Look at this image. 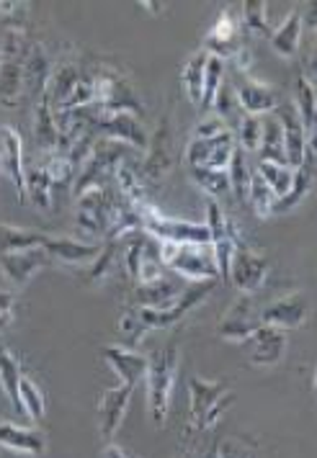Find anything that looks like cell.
I'll list each match as a JSON object with an SVG mask.
<instances>
[{
	"label": "cell",
	"instance_id": "cell-40",
	"mask_svg": "<svg viewBox=\"0 0 317 458\" xmlns=\"http://www.w3.org/2000/svg\"><path fill=\"white\" fill-rule=\"evenodd\" d=\"M295 108L304 124V131L310 129V124L315 122L317 116V90L310 78H299L296 81V93H295Z\"/></svg>",
	"mask_w": 317,
	"mask_h": 458
},
{
	"label": "cell",
	"instance_id": "cell-6",
	"mask_svg": "<svg viewBox=\"0 0 317 458\" xmlns=\"http://www.w3.org/2000/svg\"><path fill=\"white\" fill-rule=\"evenodd\" d=\"M142 211V229L158 242H178V245H211V232L207 225L173 219L158 211L155 204L140 207Z\"/></svg>",
	"mask_w": 317,
	"mask_h": 458
},
{
	"label": "cell",
	"instance_id": "cell-28",
	"mask_svg": "<svg viewBox=\"0 0 317 458\" xmlns=\"http://www.w3.org/2000/svg\"><path fill=\"white\" fill-rule=\"evenodd\" d=\"M34 142L44 155H55L57 145H60V131H57V122H55V111L47 101V96H39L37 101V111H34Z\"/></svg>",
	"mask_w": 317,
	"mask_h": 458
},
{
	"label": "cell",
	"instance_id": "cell-49",
	"mask_svg": "<svg viewBox=\"0 0 317 458\" xmlns=\"http://www.w3.org/2000/svg\"><path fill=\"white\" fill-rule=\"evenodd\" d=\"M302 26L310 29V31H317V0L304 5V11H302Z\"/></svg>",
	"mask_w": 317,
	"mask_h": 458
},
{
	"label": "cell",
	"instance_id": "cell-25",
	"mask_svg": "<svg viewBox=\"0 0 317 458\" xmlns=\"http://www.w3.org/2000/svg\"><path fill=\"white\" fill-rule=\"evenodd\" d=\"M0 448L23 454V456H42L47 451V437L37 428H21L13 422H0Z\"/></svg>",
	"mask_w": 317,
	"mask_h": 458
},
{
	"label": "cell",
	"instance_id": "cell-4",
	"mask_svg": "<svg viewBox=\"0 0 317 458\" xmlns=\"http://www.w3.org/2000/svg\"><path fill=\"white\" fill-rule=\"evenodd\" d=\"M235 394L227 392V381H207L201 376L189 378V428L196 433H204L219 422L233 407Z\"/></svg>",
	"mask_w": 317,
	"mask_h": 458
},
{
	"label": "cell",
	"instance_id": "cell-45",
	"mask_svg": "<svg viewBox=\"0 0 317 458\" xmlns=\"http://www.w3.org/2000/svg\"><path fill=\"white\" fill-rule=\"evenodd\" d=\"M42 167L47 170V175H49V181H52V186H67L70 181H73V175L78 173V167L75 163L67 157V155H60V152H55V155H47V160L42 163Z\"/></svg>",
	"mask_w": 317,
	"mask_h": 458
},
{
	"label": "cell",
	"instance_id": "cell-3",
	"mask_svg": "<svg viewBox=\"0 0 317 458\" xmlns=\"http://www.w3.org/2000/svg\"><path fill=\"white\" fill-rule=\"evenodd\" d=\"M31 47L26 42V31L8 29L0 49V104L16 108L26 93V57Z\"/></svg>",
	"mask_w": 317,
	"mask_h": 458
},
{
	"label": "cell",
	"instance_id": "cell-24",
	"mask_svg": "<svg viewBox=\"0 0 317 458\" xmlns=\"http://www.w3.org/2000/svg\"><path fill=\"white\" fill-rule=\"evenodd\" d=\"M44 250L49 252L52 260L57 263H64V266H90L101 250L104 245L99 242H83V240H73V237H49L47 234V242H44Z\"/></svg>",
	"mask_w": 317,
	"mask_h": 458
},
{
	"label": "cell",
	"instance_id": "cell-9",
	"mask_svg": "<svg viewBox=\"0 0 317 458\" xmlns=\"http://www.w3.org/2000/svg\"><path fill=\"white\" fill-rule=\"evenodd\" d=\"M235 149H237V140L233 129H225L214 137H191V142L186 145V163L191 167L227 170Z\"/></svg>",
	"mask_w": 317,
	"mask_h": 458
},
{
	"label": "cell",
	"instance_id": "cell-15",
	"mask_svg": "<svg viewBox=\"0 0 317 458\" xmlns=\"http://www.w3.org/2000/svg\"><path fill=\"white\" fill-rule=\"evenodd\" d=\"M243 47H245V42H243V21H237L233 8H225L210 29V34L204 37L201 49L214 55V57H219V60H233Z\"/></svg>",
	"mask_w": 317,
	"mask_h": 458
},
{
	"label": "cell",
	"instance_id": "cell-37",
	"mask_svg": "<svg viewBox=\"0 0 317 458\" xmlns=\"http://www.w3.org/2000/svg\"><path fill=\"white\" fill-rule=\"evenodd\" d=\"M248 204L255 211V216L266 219L276 214V204H278V196H276L271 186L258 175V170L253 167V178H251V191H248Z\"/></svg>",
	"mask_w": 317,
	"mask_h": 458
},
{
	"label": "cell",
	"instance_id": "cell-29",
	"mask_svg": "<svg viewBox=\"0 0 317 458\" xmlns=\"http://www.w3.org/2000/svg\"><path fill=\"white\" fill-rule=\"evenodd\" d=\"M258 163H274V165H289L287 147H284V131L274 114L263 116V140L258 147Z\"/></svg>",
	"mask_w": 317,
	"mask_h": 458
},
{
	"label": "cell",
	"instance_id": "cell-52",
	"mask_svg": "<svg viewBox=\"0 0 317 458\" xmlns=\"http://www.w3.org/2000/svg\"><path fill=\"white\" fill-rule=\"evenodd\" d=\"M313 389H315V394H317V371H315V378H313Z\"/></svg>",
	"mask_w": 317,
	"mask_h": 458
},
{
	"label": "cell",
	"instance_id": "cell-41",
	"mask_svg": "<svg viewBox=\"0 0 317 458\" xmlns=\"http://www.w3.org/2000/svg\"><path fill=\"white\" fill-rule=\"evenodd\" d=\"M258 175L271 186L278 199H284L289 193V188L295 183V167L289 165H274V163H258L255 165Z\"/></svg>",
	"mask_w": 317,
	"mask_h": 458
},
{
	"label": "cell",
	"instance_id": "cell-53",
	"mask_svg": "<svg viewBox=\"0 0 317 458\" xmlns=\"http://www.w3.org/2000/svg\"><path fill=\"white\" fill-rule=\"evenodd\" d=\"M0 173H3V167H0Z\"/></svg>",
	"mask_w": 317,
	"mask_h": 458
},
{
	"label": "cell",
	"instance_id": "cell-12",
	"mask_svg": "<svg viewBox=\"0 0 317 458\" xmlns=\"http://www.w3.org/2000/svg\"><path fill=\"white\" fill-rule=\"evenodd\" d=\"M114 204H116V196H111L106 188H90V191H85L83 196H78V214H75L78 229L83 234H88V237L106 234L108 225H111Z\"/></svg>",
	"mask_w": 317,
	"mask_h": 458
},
{
	"label": "cell",
	"instance_id": "cell-31",
	"mask_svg": "<svg viewBox=\"0 0 317 458\" xmlns=\"http://www.w3.org/2000/svg\"><path fill=\"white\" fill-rule=\"evenodd\" d=\"M207 63H210V52L199 49L181 67V83H184V90H186L189 101L196 108H201V98H204V72H207Z\"/></svg>",
	"mask_w": 317,
	"mask_h": 458
},
{
	"label": "cell",
	"instance_id": "cell-30",
	"mask_svg": "<svg viewBox=\"0 0 317 458\" xmlns=\"http://www.w3.org/2000/svg\"><path fill=\"white\" fill-rule=\"evenodd\" d=\"M317 181V160L315 157H307L304 155V163L295 170V183L289 188V193L284 196V199H278V204H276V211H292L296 208L302 201H304V196L313 191Z\"/></svg>",
	"mask_w": 317,
	"mask_h": 458
},
{
	"label": "cell",
	"instance_id": "cell-8",
	"mask_svg": "<svg viewBox=\"0 0 317 458\" xmlns=\"http://www.w3.org/2000/svg\"><path fill=\"white\" fill-rule=\"evenodd\" d=\"M96 106L104 111H127L137 116L142 114V101L134 93V85L114 67L96 70Z\"/></svg>",
	"mask_w": 317,
	"mask_h": 458
},
{
	"label": "cell",
	"instance_id": "cell-54",
	"mask_svg": "<svg viewBox=\"0 0 317 458\" xmlns=\"http://www.w3.org/2000/svg\"><path fill=\"white\" fill-rule=\"evenodd\" d=\"M315 183H317V181H315Z\"/></svg>",
	"mask_w": 317,
	"mask_h": 458
},
{
	"label": "cell",
	"instance_id": "cell-42",
	"mask_svg": "<svg viewBox=\"0 0 317 458\" xmlns=\"http://www.w3.org/2000/svg\"><path fill=\"white\" fill-rule=\"evenodd\" d=\"M266 8H269V3H263V0H245V3H243V26H245L251 34H255V37L271 39L274 29L269 26Z\"/></svg>",
	"mask_w": 317,
	"mask_h": 458
},
{
	"label": "cell",
	"instance_id": "cell-21",
	"mask_svg": "<svg viewBox=\"0 0 317 458\" xmlns=\"http://www.w3.org/2000/svg\"><path fill=\"white\" fill-rule=\"evenodd\" d=\"M307 314H310V307L307 301L302 299V293H289V296H281L271 301L269 307L261 310V317H263V325H271L276 330H296L307 322Z\"/></svg>",
	"mask_w": 317,
	"mask_h": 458
},
{
	"label": "cell",
	"instance_id": "cell-39",
	"mask_svg": "<svg viewBox=\"0 0 317 458\" xmlns=\"http://www.w3.org/2000/svg\"><path fill=\"white\" fill-rule=\"evenodd\" d=\"M227 175H230V188L237 199H245L248 201V191H251V178H253V167L248 165V157H245V149L237 147L227 167Z\"/></svg>",
	"mask_w": 317,
	"mask_h": 458
},
{
	"label": "cell",
	"instance_id": "cell-22",
	"mask_svg": "<svg viewBox=\"0 0 317 458\" xmlns=\"http://www.w3.org/2000/svg\"><path fill=\"white\" fill-rule=\"evenodd\" d=\"M274 116L281 124V131H284V147H287V160H289V167H299L304 163V155H307V134H304V124L296 114L295 104H284L274 111Z\"/></svg>",
	"mask_w": 317,
	"mask_h": 458
},
{
	"label": "cell",
	"instance_id": "cell-26",
	"mask_svg": "<svg viewBox=\"0 0 317 458\" xmlns=\"http://www.w3.org/2000/svg\"><path fill=\"white\" fill-rule=\"evenodd\" d=\"M181 293H184L181 284L170 273H166L160 281L137 286L132 307H155V310H163V307H170Z\"/></svg>",
	"mask_w": 317,
	"mask_h": 458
},
{
	"label": "cell",
	"instance_id": "cell-11",
	"mask_svg": "<svg viewBox=\"0 0 317 458\" xmlns=\"http://www.w3.org/2000/svg\"><path fill=\"white\" fill-rule=\"evenodd\" d=\"M266 278H269L266 255L251 250L245 245V240H240L233 252V263H230V281L235 284V289L240 293L253 296L266 286Z\"/></svg>",
	"mask_w": 317,
	"mask_h": 458
},
{
	"label": "cell",
	"instance_id": "cell-34",
	"mask_svg": "<svg viewBox=\"0 0 317 458\" xmlns=\"http://www.w3.org/2000/svg\"><path fill=\"white\" fill-rule=\"evenodd\" d=\"M21 363L19 358L11 353V348L0 340V389L8 396L13 407H19V386H21Z\"/></svg>",
	"mask_w": 317,
	"mask_h": 458
},
{
	"label": "cell",
	"instance_id": "cell-7",
	"mask_svg": "<svg viewBox=\"0 0 317 458\" xmlns=\"http://www.w3.org/2000/svg\"><path fill=\"white\" fill-rule=\"evenodd\" d=\"M132 147L122 145V142H114V140H106L99 137L96 145L90 149L88 160L83 167L78 170V181H75V196H83L85 191L90 188H104L106 178H114L119 163L129 157L127 152Z\"/></svg>",
	"mask_w": 317,
	"mask_h": 458
},
{
	"label": "cell",
	"instance_id": "cell-43",
	"mask_svg": "<svg viewBox=\"0 0 317 458\" xmlns=\"http://www.w3.org/2000/svg\"><path fill=\"white\" fill-rule=\"evenodd\" d=\"M235 140H237V147H243L245 152H258L261 140H263V116L245 114L240 124L235 126Z\"/></svg>",
	"mask_w": 317,
	"mask_h": 458
},
{
	"label": "cell",
	"instance_id": "cell-18",
	"mask_svg": "<svg viewBox=\"0 0 317 458\" xmlns=\"http://www.w3.org/2000/svg\"><path fill=\"white\" fill-rule=\"evenodd\" d=\"M52 263L49 252L44 248H29V250L19 252H5L0 255V271L8 278V284L19 292L23 289L34 276L44 271L47 266Z\"/></svg>",
	"mask_w": 317,
	"mask_h": 458
},
{
	"label": "cell",
	"instance_id": "cell-14",
	"mask_svg": "<svg viewBox=\"0 0 317 458\" xmlns=\"http://www.w3.org/2000/svg\"><path fill=\"white\" fill-rule=\"evenodd\" d=\"M173 160H176L173 126H170V119L166 116L158 124V129H155V134H152V140H150L148 145V157H145V163L140 167L145 183H158L160 178H166L170 173V167H173Z\"/></svg>",
	"mask_w": 317,
	"mask_h": 458
},
{
	"label": "cell",
	"instance_id": "cell-2",
	"mask_svg": "<svg viewBox=\"0 0 317 458\" xmlns=\"http://www.w3.org/2000/svg\"><path fill=\"white\" fill-rule=\"evenodd\" d=\"M176 374H178V345L168 343V345L158 348L155 353L150 355L148 374H145L150 420H152L155 428H163L166 420H168L170 396H173V386H176Z\"/></svg>",
	"mask_w": 317,
	"mask_h": 458
},
{
	"label": "cell",
	"instance_id": "cell-44",
	"mask_svg": "<svg viewBox=\"0 0 317 458\" xmlns=\"http://www.w3.org/2000/svg\"><path fill=\"white\" fill-rule=\"evenodd\" d=\"M227 81L225 75V60L210 55V63H207V72H204V98H201V111H207L214 104V96L219 93L222 83Z\"/></svg>",
	"mask_w": 317,
	"mask_h": 458
},
{
	"label": "cell",
	"instance_id": "cell-10",
	"mask_svg": "<svg viewBox=\"0 0 317 458\" xmlns=\"http://www.w3.org/2000/svg\"><path fill=\"white\" fill-rule=\"evenodd\" d=\"M261 327H263V317H261V310L255 307L253 296L240 293L227 307V312L222 314V319L217 325V335L222 340H227V343H240L243 345Z\"/></svg>",
	"mask_w": 317,
	"mask_h": 458
},
{
	"label": "cell",
	"instance_id": "cell-51",
	"mask_svg": "<svg viewBox=\"0 0 317 458\" xmlns=\"http://www.w3.org/2000/svg\"><path fill=\"white\" fill-rule=\"evenodd\" d=\"M140 5H142V8H148L150 13H155V16H160V13H163V8H166L163 3H148V0H145V3H140Z\"/></svg>",
	"mask_w": 317,
	"mask_h": 458
},
{
	"label": "cell",
	"instance_id": "cell-32",
	"mask_svg": "<svg viewBox=\"0 0 317 458\" xmlns=\"http://www.w3.org/2000/svg\"><path fill=\"white\" fill-rule=\"evenodd\" d=\"M47 234L37 229H23L16 225H5L0 222V255L5 252L29 250V248H44Z\"/></svg>",
	"mask_w": 317,
	"mask_h": 458
},
{
	"label": "cell",
	"instance_id": "cell-48",
	"mask_svg": "<svg viewBox=\"0 0 317 458\" xmlns=\"http://www.w3.org/2000/svg\"><path fill=\"white\" fill-rule=\"evenodd\" d=\"M227 126L222 124L217 116H210V119H201L199 124L193 126V137H214V134H219V131H225Z\"/></svg>",
	"mask_w": 317,
	"mask_h": 458
},
{
	"label": "cell",
	"instance_id": "cell-33",
	"mask_svg": "<svg viewBox=\"0 0 317 458\" xmlns=\"http://www.w3.org/2000/svg\"><path fill=\"white\" fill-rule=\"evenodd\" d=\"M26 199L42 211H52L55 207V186L42 165L26 167Z\"/></svg>",
	"mask_w": 317,
	"mask_h": 458
},
{
	"label": "cell",
	"instance_id": "cell-19",
	"mask_svg": "<svg viewBox=\"0 0 317 458\" xmlns=\"http://www.w3.org/2000/svg\"><path fill=\"white\" fill-rule=\"evenodd\" d=\"M0 167L16 188L19 204L26 201V167H23V145L13 126H0Z\"/></svg>",
	"mask_w": 317,
	"mask_h": 458
},
{
	"label": "cell",
	"instance_id": "cell-38",
	"mask_svg": "<svg viewBox=\"0 0 317 458\" xmlns=\"http://www.w3.org/2000/svg\"><path fill=\"white\" fill-rule=\"evenodd\" d=\"M114 266H116V240H106L101 255L85 268L83 284H88V286H101L104 281H108Z\"/></svg>",
	"mask_w": 317,
	"mask_h": 458
},
{
	"label": "cell",
	"instance_id": "cell-47",
	"mask_svg": "<svg viewBox=\"0 0 317 458\" xmlns=\"http://www.w3.org/2000/svg\"><path fill=\"white\" fill-rule=\"evenodd\" d=\"M16 322V292L0 289V333Z\"/></svg>",
	"mask_w": 317,
	"mask_h": 458
},
{
	"label": "cell",
	"instance_id": "cell-35",
	"mask_svg": "<svg viewBox=\"0 0 317 458\" xmlns=\"http://www.w3.org/2000/svg\"><path fill=\"white\" fill-rule=\"evenodd\" d=\"M191 181L201 188L207 199L219 201L225 193H230V175L227 170H207V167H191Z\"/></svg>",
	"mask_w": 317,
	"mask_h": 458
},
{
	"label": "cell",
	"instance_id": "cell-5",
	"mask_svg": "<svg viewBox=\"0 0 317 458\" xmlns=\"http://www.w3.org/2000/svg\"><path fill=\"white\" fill-rule=\"evenodd\" d=\"M160 260L173 276L186 278L191 284L219 281L217 260L211 245H178V242H160Z\"/></svg>",
	"mask_w": 317,
	"mask_h": 458
},
{
	"label": "cell",
	"instance_id": "cell-27",
	"mask_svg": "<svg viewBox=\"0 0 317 458\" xmlns=\"http://www.w3.org/2000/svg\"><path fill=\"white\" fill-rule=\"evenodd\" d=\"M302 31H304V26H302V11L295 8L284 21L276 26L269 44H271V49H274L278 57L295 60L296 55H299V44H302Z\"/></svg>",
	"mask_w": 317,
	"mask_h": 458
},
{
	"label": "cell",
	"instance_id": "cell-23",
	"mask_svg": "<svg viewBox=\"0 0 317 458\" xmlns=\"http://www.w3.org/2000/svg\"><path fill=\"white\" fill-rule=\"evenodd\" d=\"M104 360L111 366V371L119 376V384L137 386L148 374V355H140L127 345H104Z\"/></svg>",
	"mask_w": 317,
	"mask_h": 458
},
{
	"label": "cell",
	"instance_id": "cell-1",
	"mask_svg": "<svg viewBox=\"0 0 317 458\" xmlns=\"http://www.w3.org/2000/svg\"><path fill=\"white\" fill-rule=\"evenodd\" d=\"M217 281H207V284H191L189 289L163 310L155 307H132L129 304L124 314L119 317V333L127 340V348H134L145 340V335L152 330H168L173 325H178L181 319H186L199 304H204L214 292Z\"/></svg>",
	"mask_w": 317,
	"mask_h": 458
},
{
	"label": "cell",
	"instance_id": "cell-16",
	"mask_svg": "<svg viewBox=\"0 0 317 458\" xmlns=\"http://www.w3.org/2000/svg\"><path fill=\"white\" fill-rule=\"evenodd\" d=\"M243 348H245L251 366H255V369H274L287 353V333L276 330L271 325H263L261 330H255L243 343Z\"/></svg>",
	"mask_w": 317,
	"mask_h": 458
},
{
	"label": "cell",
	"instance_id": "cell-36",
	"mask_svg": "<svg viewBox=\"0 0 317 458\" xmlns=\"http://www.w3.org/2000/svg\"><path fill=\"white\" fill-rule=\"evenodd\" d=\"M19 410L29 420H42L47 415V399H44L42 386L31 378V376H23L21 386H19Z\"/></svg>",
	"mask_w": 317,
	"mask_h": 458
},
{
	"label": "cell",
	"instance_id": "cell-20",
	"mask_svg": "<svg viewBox=\"0 0 317 458\" xmlns=\"http://www.w3.org/2000/svg\"><path fill=\"white\" fill-rule=\"evenodd\" d=\"M235 93H237V101L243 106L245 114L251 116H269L274 114L276 108L281 106V98L271 85L261 83L251 75H237V81L233 83Z\"/></svg>",
	"mask_w": 317,
	"mask_h": 458
},
{
	"label": "cell",
	"instance_id": "cell-13",
	"mask_svg": "<svg viewBox=\"0 0 317 458\" xmlns=\"http://www.w3.org/2000/svg\"><path fill=\"white\" fill-rule=\"evenodd\" d=\"M99 137L122 142V145L132 147V149H148L150 145V137L145 134V126L140 122V116L137 114H127V111H104L101 108Z\"/></svg>",
	"mask_w": 317,
	"mask_h": 458
},
{
	"label": "cell",
	"instance_id": "cell-46",
	"mask_svg": "<svg viewBox=\"0 0 317 458\" xmlns=\"http://www.w3.org/2000/svg\"><path fill=\"white\" fill-rule=\"evenodd\" d=\"M0 19L5 21L8 29L26 31V19H29V3H11L0 0Z\"/></svg>",
	"mask_w": 317,
	"mask_h": 458
},
{
	"label": "cell",
	"instance_id": "cell-17",
	"mask_svg": "<svg viewBox=\"0 0 317 458\" xmlns=\"http://www.w3.org/2000/svg\"><path fill=\"white\" fill-rule=\"evenodd\" d=\"M134 389L137 386H132V384H116L111 389H106L99 399V433L106 443H111L114 436L119 433V428L127 417Z\"/></svg>",
	"mask_w": 317,
	"mask_h": 458
},
{
	"label": "cell",
	"instance_id": "cell-50",
	"mask_svg": "<svg viewBox=\"0 0 317 458\" xmlns=\"http://www.w3.org/2000/svg\"><path fill=\"white\" fill-rule=\"evenodd\" d=\"M104 458H134V456L129 454L127 448H122V445H116V443H106Z\"/></svg>",
	"mask_w": 317,
	"mask_h": 458
}]
</instances>
